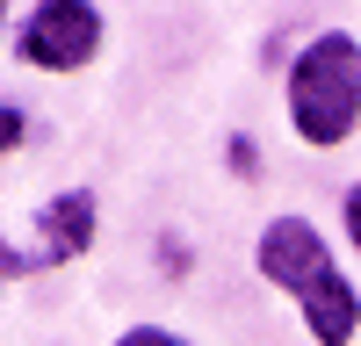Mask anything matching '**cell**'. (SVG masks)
<instances>
[{
    "instance_id": "obj_1",
    "label": "cell",
    "mask_w": 361,
    "mask_h": 346,
    "mask_svg": "<svg viewBox=\"0 0 361 346\" xmlns=\"http://www.w3.org/2000/svg\"><path fill=\"white\" fill-rule=\"evenodd\" d=\"M289 123L318 152H333V144L354 137V123H361V44L347 29L304 44V58L289 72Z\"/></svg>"
},
{
    "instance_id": "obj_2",
    "label": "cell",
    "mask_w": 361,
    "mask_h": 346,
    "mask_svg": "<svg viewBox=\"0 0 361 346\" xmlns=\"http://www.w3.org/2000/svg\"><path fill=\"white\" fill-rule=\"evenodd\" d=\"M94 51H102V8L87 0H44L22 22V58L37 72H80Z\"/></svg>"
},
{
    "instance_id": "obj_3",
    "label": "cell",
    "mask_w": 361,
    "mask_h": 346,
    "mask_svg": "<svg viewBox=\"0 0 361 346\" xmlns=\"http://www.w3.org/2000/svg\"><path fill=\"white\" fill-rule=\"evenodd\" d=\"M260 274L275 281V288H289V296H304V288L333 267V252H325V238H318V224H304V217H275L260 231Z\"/></svg>"
},
{
    "instance_id": "obj_4",
    "label": "cell",
    "mask_w": 361,
    "mask_h": 346,
    "mask_svg": "<svg viewBox=\"0 0 361 346\" xmlns=\"http://www.w3.org/2000/svg\"><path fill=\"white\" fill-rule=\"evenodd\" d=\"M94 195L87 188H66L51 202V210L37 217V252H29V267H58V260H80L87 245H94Z\"/></svg>"
},
{
    "instance_id": "obj_5",
    "label": "cell",
    "mask_w": 361,
    "mask_h": 346,
    "mask_svg": "<svg viewBox=\"0 0 361 346\" xmlns=\"http://www.w3.org/2000/svg\"><path fill=\"white\" fill-rule=\"evenodd\" d=\"M296 303H304V325H311V339H318V346H347V339H354V325H361V296H354V281H347L340 267H325V274H318Z\"/></svg>"
},
{
    "instance_id": "obj_6",
    "label": "cell",
    "mask_w": 361,
    "mask_h": 346,
    "mask_svg": "<svg viewBox=\"0 0 361 346\" xmlns=\"http://www.w3.org/2000/svg\"><path fill=\"white\" fill-rule=\"evenodd\" d=\"M15 144H22V108L0 101V152H15Z\"/></svg>"
},
{
    "instance_id": "obj_7",
    "label": "cell",
    "mask_w": 361,
    "mask_h": 346,
    "mask_svg": "<svg viewBox=\"0 0 361 346\" xmlns=\"http://www.w3.org/2000/svg\"><path fill=\"white\" fill-rule=\"evenodd\" d=\"M116 346H180V339H173V332H152V325H137V332H123Z\"/></svg>"
},
{
    "instance_id": "obj_8",
    "label": "cell",
    "mask_w": 361,
    "mask_h": 346,
    "mask_svg": "<svg viewBox=\"0 0 361 346\" xmlns=\"http://www.w3.org/2000/svg\"><path fill=\"white\" fill-rule=\"evenodd\" d=\"M347 238H354V252H361V188H347Z\"/></svg>"
},
{
    "instance_id": "obj_9",
    "label": "cell",
    "mask_w": 361,
    "mask_h": 346,
    "mask_svg": "<svg viewBox=\"0 0 361 346\" xmlns=\"http://www.w3.org/2000/svg\"><path fill=\"white\" fill-rule=\"evenodd\" d=\"M8 267H15V260H8V245H0V281H8Z\"/></svg>"
}]
</instances>
